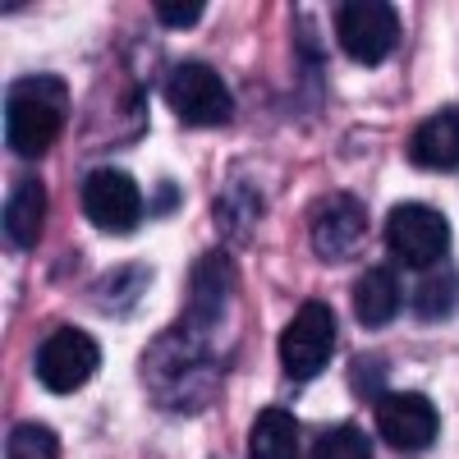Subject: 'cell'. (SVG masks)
<instances>
[{
    "mask_svg": "<svg viewBox=\"0 0 459 459\" xmlns=\"http://www.w3.org/2000/svg\"><path fill=\"white\" fill-rule=\"evenodd\" d=\"M10 459H60V437L42 423H19L10 432Z\"/></svg>",
    "mask_w": 459,
    "mask_h": 459,
    "instance_id": "18",
    "label": "cell"
},
{
    "mask_svg": "<svg viewBox=\"0 0 459 459\" xmlns=\"http://www.w3.org/2000/svg\"><path fill=\"white\" fill-rule=\"evenodd\" d=\"M400 313V281L391 266H368L354 285V317L368 331L391 326V317Z\"/></svg>",
    "mask_w": 459,
    "mask_h": 459,
    "instance_id": "14",
    "label": "cell"
},
{
    "mask_svg": "<svg viewBox=\"0 0 459 459\" xmlns=\"http://www.w3.org/2000/svg\"><path fill=\"white\" fill-rule=\"evenodd\" d=\"M47 230V184L42 179H23L10 203H5V244L14 253H28Z\"/></svg>",
    "mask_w": 459,
    "mask_h": 459,
    "instance_id": "13",
    "label": "cell"
},
{
    "mask_svg": "<svg viewBox=\"0 0 459 459\" xmlns=\"http://www.w3.org/2000/svg\"><path fill=\"white\" fill-rule=\"evenodd\" d=\"M313 459H372V446H368V437L359 428L344 423V428H331V432L317 437Z\"/></svg>",
    "mask_w": 459,
    "mask_h": 459,
    "instance_id": "19",
    "label": "cell"
},
{
    "mask_svg": "<svg viewBox=\"0 0 459 459\" xmlns=\"http://www.w3.org/2000/svg\"><path fill=\"white\" fill-rule=\"evenodd\" d=\"M207 14V5L203 0H184V5H157V19H161V28H194L198 19Z\"/></svg>",
    "mask_w": 459,
    "mask_h": 459,
    "instance_id": "20",
    "label": "cell"
},
{
    "mask_svg": "<svg viewBox=\"0 0 459 459\" xmlns=\"http://www.w3.org/2000/svg\"><path fill=\"white\" fill-rule=\"evenodd\" d=\"M248 459H299V423L285 409H262L253 437H248Z\"/></svg>",
    "mask_w": 459,
    "mask_h": 459,
    "instance_id": "15",
    "label": "cell"
},
{
    "mask_svg": "<svg viewBox=\"0 0 459 459\" xmlns=\"http://www.w3.org/2000/svg\"><path fill=\"white\" fill-rule=\"evenodd\" d=\"M377 432L395 450H428L441 432L437 404L418 391H386L377 400Z\"/></svg>",
    "mask_w": 459,
    "mask_h": 459,
    "instance_id": "9",
    "label": "cell"
},
{
    "mask_svg": "<svg viewBox=\"0 0 459 459\" xmlns=\"http://www.w3.org/2000/svg\"><path fill=\"white\" fill-rule=\"evenodd\" d=\"M97 368H101V344L79 326L51 331L42 344H37V359H32L37 381H42L51 395H74L79 386H88V381L97 377Z\"/></svg>",
    "mask_w": 459,
    "mask_h": 459,
    "instance_id": "4",
    "label": "cell"
},
{
    "mask_svg": "<svg viewBox=\"0 0 459 459\" xmlns=\"http://www.w3.org/2000/svg\"><path fill=\"white\" fill-rule=\"evenodd\" d=\"M335 37L350 60L381 65L400 47V14L395 5H381V0H354V5L335 10Z\"/></svg>",
    "mask_w": 459,
    "mask_h": 459,
    "instance_id": "7",
    "label": "cell"
},
{
    "mask_svg": "<svg viewBox=\"0 0 459 459\" xmlns=\"http://www.w3.org/2000/svg\"><path fill=\"white\" fill-rule=\"evenodd\" d=\"M225 377V359L207 326L179 317L170 331H161L143 354V386L161 409L198 413L216 400Z\"/></svg>",
    "mask_w": 459,
    "mask_h": 459,
    "instance_id": "1",
    "label": "cell"
},
{
    "mask_svg": "<svg viewBox=\"0 0 459 459\" xmlns=\"http://www.w3.org/2000/svg\"><path fill=\"white\" fill-rule=\"evenodd\" d=\"M175 198H179V188L175 184H161L157 188V212H175Z\"/></svg>",
    "mask_w": 459,
    "mask_h": 459,
    "instance_id": "21",
    "label": "cell"
},
{
    "mask_svg": "<svg viewBox=\"0 0 459 459\" xmlns=\"http://www.w3.org/2000/svg\"><path fill=\"white\" fill-rule=\"evenodd\" d=\"M244 212H248V216L257 221V216H262V194H257L253 184H244V179H239V184H230L225 194H221V203H216L221 230H225V235H235L239 244H244V239L253 235V225L244 221Z\"/></svg>",
    "mask_w": 459,
    "mask_h": 459,
    "instance_id": "17",
    "label": "cell"
},
{
    "mask_svg": "<svg viewBox=\"0 0 459 459\" xmlns=\"http://www.w3.org/2000/svg\"><path fill=\"white\" fill-rule=\"evenodd\" d=\"M386 248L413 272H432L450 253V221L428 203H400L386 216Z\"/></svg>",
    "mask_w": 459,
    "mask_h": 459,
    "instance_id": "5",
    "label": "cell"
},
{
    "mask_svg": "<svg viewBox=\"0 0 459 459\" xmlns=\"http://www.w3.org/2000/svg\"><path fill=\"white\" fill-rule=\"evenodd\" d=\"M79 203H83V216L106 230V235H129V230L143 221V194L129 170L120 166H97L83 175V188H79Z\"/></svg>",
    "mask_w": 459,
    "mask_h": 459,
    "instance_id": "8",
    "label": "cell"
},
{
    "mask_svg": "<svg viewBox=\"0 0 459 459\" xmlns=\"http://www.w3.org/2000/svg\"><path fill=\"white\" fill-rule=\"evenodd\" d=\"M409 161L418 170H455L459 166V110H437L413 129Z\"/></svg>",
    "mask_w": 459,
    "mask_h": 459,
    "instance_id": "12",
    "label": "cell"
},
{
    "mask_svg": "<svg viewBox=\"0 0 459 459\" xmlns=\"http://www.w3.org/2000/svg\"><path fill=\"white\" fill-rule=\"evenodd\" d=\"M230 299H235V266H230V253H207L194 266V285H188V322H198L207 331H216L230 313Z\"/></svg>",
    "mask_w": 459,
    "mask_h": 459,
    "instance_id": "11",
    "label": "cell"
},
{
    "mask_svg": "<svg viewBox=\"0 0 459 459\" xmlns=\"http://www.w3.org/2000/svg\"><path fill=\"white\" fill-rule=\"evenodd\" d=\"M363 230H368V212L354 194H331L308 212V239L322 262L350 257L363 244Z\"/></svg>",
    "mask_w": 459,
    "mask_h": 459,
    "instance_id": "10",
    "label": "cell"
},
{
    "mask_svg": "<svg viewBox=\"0 0 459 459\" xmlns=\"http://www.w3.org/2000/svg\"><path fill=\"white\" fill-rule=\"evenodd\" d=\"M166 106L194 129H221L235 120V97L212 65L188 60L166 79Z\"/></svg>",
    "mask_w": 459,
    "mask_h": 459,
    "instance_id": "3",
    "label": "cell"
},
{
    "mask_svg": "<svg viewBox=\"0 0 459 459\" xmlns=\"http://www.w3.org/2000/svg\"><path fill=\"white\" fill-rule=\"evenodd\" d=\"M65 115H69V88L56 74H28L10 88L5 138L23 161H42L65 129Z\"/></svg>",
    "mask_w": 459,
    "mask_h": 459,
    "instance_id": "2",
    "label": "cell"
},
{
    "mask_svg": "<svg viewBox=\"0 0 459 459\" xmlns=\"http://www.w3.org/2000/svg\"><path fill=\"white\" fill-rule=\"evenodd\" d=\"M331 350H335V313L326 308L322 299L303 303L294 313V322L285 326L281 335V368L290 381H313L326 372L331 363Z\"/></svg>",
    "mask_w": 459,
    "mask_h": 459,
    "instance_id": "6",
    "label": "cell"
},
{
    "mask_svg": "<svg viewBox=\"0 0 459 459\" xmlns=\"http://www.w3.org/2000/svg\"><path fill=\"white\" fill-rule=\"evenodd\" d=\"M455 308H459V272L455 266H432V272L418 276V290H413L418 322H446Z\"/></svg>",
    "mask_w": 459,
    "mask_h": 459,
    "instance_id": "16",
    "label": "cell"
}]
</instances>
